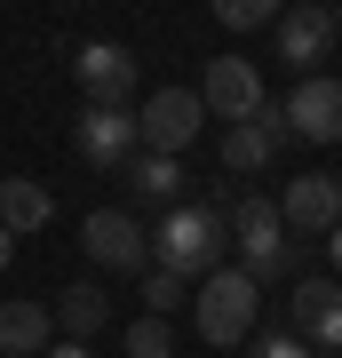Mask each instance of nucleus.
<instances>
[{"mask_svg":"<svg viewBox=\"0 0 342 358\" xmlns=\"http://www.w3.org/2000/svg\"><path fill=\"white\" fill-rule=\"evenodd\" d=\"M40 358H96V350H80V343H48Z\"/></svg>","mask_w":342,"mask_h":358,"instance_id":"nucleus-22","label":"nucleus"},{"mask_svg":"<svg viewBox=\"0 0 342 358\" xmlns=\"http://www.w3.org/2000/svg\"><path fill=\"white\" fill-rule=\"evenodd\" d=\"M72 152L88 159V167H120L143 152V136H136V112H104V103H80V120H72Z\"/></svg>","mask_w":342,"mask_h":358,"instance_id":"nucleus-8","label":"nucleus"},{"mask_svg":"<svg viewBox=\"0 0 342 358\" xmlns=\"http://www.w3.org/2000/svg\"><path fill=\"white\" fill-rule=\"evenodd\" d=\"M136 136H143V152L183 159L191 143L207 136V103H199V88H152V96L136 103Z\"/></svg>","mask_w":342,"mask_h":358,"instance_id":"nucleus-4","label":"nucleus"},{"mask_svg":"<svg viewBox=\"0 0 342 358\" xmlns=\"http://www.w3.org/2000/svg\"><path fill=\"white\" fill-rule=\"evenodd\" d=\"M279 223H287V231H318V239H327V231L342 223V192H334V176H294L287 192H279Z\"/></svg>","mask_w":342,"mask_h":358,"instance_id":"nucleus-14","label":"nucleus"},{"mask_svg":"<svg viewBox=\"0 0 342 358\" xmlns=\"http://www.w3.org/2000/svg\"><path fill=\"white\" fill-rule=\"evenodd\" d=\"M334 192H342V176H334Z\"/></svg>","mask_w":342,"mask_h":358,"instance_id":"nucleus-27","label":"nucleus"},{"mask_svg":"<svg viewBox=\"0 0 342 358\" xmlns=\"http://www.w3.org/2000/svg\"><path fill=\"white\" fill-rule=\"evenodd\" d=\"M231 247H239V271L255 287H279V279H294V239H287V223H279V199H263V192H247L239 207H231Z\"/></svg>","mask_w":342,"mask_h":358,"instance_id":"nucleus-2","label":"nucleus"},{"mask_svg":"<svg viewBox=\"0 0 342 358\" xmlns=\"http://www.w3.org/2000/svg\"><path fill=\"white\" fill-rule=\"evenodd\" d=\"M80 255H96L104 271H152V231L143 215H127V207H88V223H80Z\"/></svg>","mask_w":342,"mask_h":358,"instance_id":"nucleus-6","label":"nucleus"},{"mask_svg":"<svg viewBox=\"0 0 342 358\" xmlns=\"http://www.w3.org/2000/svg\"><path fill=\"white\" fill-rule=\"evenodd\" d=\"M334 48H342V8H334Z\"/></svg>","mask_w":342,"mask_h":358,"instance_id":"nucleus-25","label":"nucleus"},{"mask_svg":"<svg viewBox=\"0 0 342 358\" xmlns=\"http://www.w3.org/2000/svg\"><path fill=\"white\" fill-rule=\"evenodd\" d=\"M279 112H287V136H303V143H342V80H334V72L294 80V96L279 103Z\"/></svg>","mask_w":342,"mask_h":358,"instance_id":"nucleus-10","label":"nucleus"},{"mask_svg":"<svg viewBox=\"0 0 342 358\" xmlns=\"http://www.w3.org/2000/svg\"><path fill=\"white\" fill-rule=\"evenodd\" d=\"M294 334L318 350H342V279H294Z\"/></svg>","mask_w":342,"mask_h":358,"instance_id":"nucleus-12","label":"nucleus"},{"mask_svg":"<svg viewBox=\"0 0 342 358\" xmlns=\"http://www.w3.org/2000/svg\"><path fill=\"white\" fill-rule=\"evenodd\" d=\"M72 80H80L88 103H104V112H136L143 103V64H136V48H120V40H88V48L72 56Z\"/></svg>","mask_w":342,"mask_h":358,"instance_id":"nucleus-5","label":"nucleus"},{"mask_svg":"<svg viewBox=\"0 0 342 358\" xmlns=\"http://www.w3.org/2000/svg\"><path fill=\"white\" fill-rule=\"evenodd\" d=\"M127 358H176V327H167V319H152V310H143V319L127 327Z\"/></svg>","mask_w":342,"mask_h":358,"instance_id":"nucleus-19","label":"nucleus"},{"mask_svg":"<svg viewBox=\"0 0 342 358\" xmlns=\"http://www.w3.org/2000/svg\"><path fill=\"white\" fill-rule=\"evenodd\" d=\"M191 303V279H176V271H143V310H152V319H167V310H183Z\"/></svg>","mask_w":342,"mask_h":358,"instance_id":"nucleus-18","label":"nucleus"},{"mask_svg":"<svg viewBox=\"0 0 342 358\" xmlns=\"http://www.w3.org/2000/svg\"><path fill=\"white\" fill-rule=\"evenodd\" d=\"M16 263V239H8V231H0V271H8Z\"/></svg>","mask_w":342,"mask_h":358,"instance_id":"nucleus-24","label":"nucleus"},{"mask_svg":"<svg viewBox=\"0 0 342 358\" xmlns=\"http://www.w3.org/2000/svg\"><path fill=\"white\" fill-rule=\"evenodd\" d=\"M247 358H318V350H311L294 327H255V334H247Z\"/></svg>","mask_w":342,"mask_h":358,"instance_id":"nucleus-20","label":"nucleus"},{"mask_svg":"<svg viewBox=\"0 0 342 358\" xmlns=\"http://www.w3.org/2000/svg\"><path fill=\"white\" fill-rule=\"evenodd\" d=\"M48 215H56V192H48V183H32V176H8V183H0V231H8V239L40 231Z\"/></svg>","mask_w":342,"mask_h":358,"instance_id":"nucleus-17","label":"nucleus"},{"mask_svg":"<svg viewBox=\"0 0 342 358\" xmlns=\"http://www.w3.org/2000/svg\"><path fill=\"white\" fill-rule=\"evenodd\" d=\"M279 64H294V72H318L334 56V8H318V0H294V8H279Z\"/></svg>","mask_w":342,"mask_h":358,"instance_id":"nucleus-9","label":"nucleus"},{"mask_svg":"<svg viewBox=\"0 0 342 358\" xmlns=\"http://www.w3.org/2000/svg\"><path fill=\"white\" fill-rule=\"evenodd\" d=\"M279 136H287V112H279V96H271L255 120H239V128H223V136H215V152H223L231 176H255V167L279 152Z\"/></svg>","mask_w":342,"mask_h":358,"instance_id":"nucleus-11","label":"nucleus"},{"mask_svg":"<svg viewBox=\"0 0 342 358\" xmlns=\"http://www.w3.org/2000/svg\"><path fill=\"white\" fill-rule=\"evenodd\" d=\"M120 183H127V215H143V207H183V159H159V152H136L120 167Z\"/></svg>","mask_w":342,"mask_h":358,"instance_id":"nucleus-13","label":"nucleus"},{"mask_svg":"<svg viewBox=\"0 0 342 358\" xmlns=\"http://www.w3.org/2000/svg\"><path fill=\"white\" fill-rule=\"evenodd\" d=\"M48 319H56V343H80V350H88L96 334H104V319H112V303H104V287L80 279V287H64V294H56Z\"/></svg>","mask_w":342,"mask_h":358,"instance_id":"nucleus-15","label":"nucleus"},{"mask_svg":"<svg viewBox=\"0 0 342 358\" xmlns=\"http://www.w3.org/2000/svg\"><path fill=\"white\" fill-rule=\"evenodd\" d=\"M215 24L223 32H263V24H279V8L271 0H215Z\"/></svg>","mask_w":342,"mask_h":358,"instance_id":"nucleus-21","label":"nucleus"},{"mask_svg":"<svg viewBox=\"0 0 342 358\" xmlns=\"http://www.w3.org/2000/svg\"><path fill=\"white\" fill-rule=\"evenodd\" d=\"M223 247H231L223 207L183 199V207H167V215L152 223V263H159V271H176V279H191V287H199L207 271H223Z\"/></svg>","mask_w":342,"mask_h":358,"instance_id":"nucleus-1","label":"nucleus"},{"mask_svg":"<svg viewBox=\"0 0 342 358\" xmlns=\"http://www.w3.org/2000/svg\"><path fill=\"white\" fill-rule=\"evenodd\" d=\"M318 358H342V350H318Z\"/></svg>","mask_w":342,"mask_h":358,"instance_id":"nucleus-26","label":"nucleus"},{"mask_svg":"<svg viewBox=\"0 0 342 358\" xmlns=\"http://www.w3.org/2000/svg\"><path fill=\"white\" fill-rule=\"evenodd\" d=\"M56 343L48 303H0V358H40Z\"/></svg>","mask_w":342,"mask_h":358,"instance_id":"nucleus-16","label":"nucleus"},{"mask_svg":"<svg viewBox=\"0 0 342 358\" xmlns=\"http://www.w3.org/2000/svg\"><path fill=\"white\" fill-rule=\"evenodd\" d=\"M255 287L239 263H223V271H207L199 287H191V327L207 334V350H231V343H247L255 334Z\"/></svg>","mask_w":342,"mask_h":358,"instance_id":"nucleus-3","label":"nucleus"},{"mask_svg":"<svg viewBox=\"0 0 342 358\" xmlns=\"http://www.w3.org/2000/svg\"><path fill=\"white\" fill-rule=\"evenodd\" d=\"M199 103H207V120H223V128H239V120H255L271 103V88H263V64L255 56H215L207 64V80H199Z\"/></svg>","mask_w":342,"mask_h":358,"instance_id":"nucleus-7","label":"nucleus"},{"mask_svg":"<svg viewBox=\"0 0 342 358\" xmlns=\"http://www.w3.org/2000/svg\"><path fill=\"white\" fill-rule=\"evenodd\" d=\"M327 255H334V279H342V223L327 231Z\"/></svg>","mask_w":342,"mask_h":358,"instance_id":"nucleus-23","label":"nucleus"}]
</instances>
